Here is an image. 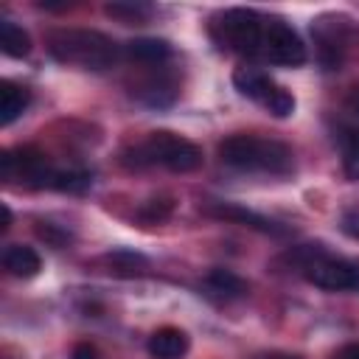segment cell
I'll use <instances>...</instances> for the list:
<instances>
[{
    "label": "cell",
    "mask_w": 359,
    "mask_h": 359,
    "mask_svg": "<svg viewBox=\"0 0 359 359\" xmlns=\"http://www.w3.org/2000/svg\"><path fill=\"white\" fill-rule=\"evenodd\" d=\"M123 53L132 59V62H137V65H163V62H168L171 59V45L165 42V39H157V36H140V39H129L126 45H123Z\"/></svg>",
    "instance_id": "obj_12"
},
{
    "label": "cell",
    "mask_w": 359,
    "mask_h": 359,
    "mask_svg": "<svg viewBox=\"0 0 359 359\" xmlns=\"http://www.w3.org/2000/svg\"><path fill=\"white\" fill-rule=\"evenodd\" d=\"M205 213L208 216H216V219H224V222H233V224H244L250 230H258L264 236H275V238H283L289 236V227L264 216V213H255L244 205H236V202H205Z\"/></svg>",
    "instance_id": "obj_8"
},
{
    "label": "cell",
    "mask_w": 359,
    "mask_h": 359,
    "mask_svg": "<svg viewBox=\"0 0 359 359\" xmlns=\"http://www.w3.org/2000/svg\"><path fill=\"white\" fill-rule=\"evenodd\" d=\"M171 213H174V199H171V196H151V199H146V202L137 208V216H140V222H146V224H160V222H165Z\"/></svg>",
    "instance_id": "obj_19"
},
{
    "label": "cell",
    "mask_w": 359,
    "mask_h": 359,
    "mask_svg": "<svg viewBox=\"0 0 359 359\" xmlns=\"http://www.w3.org/2000/svg\"><path fill=\"white\" fill-rule=\"evenodd\" d=\"M345 109H348L351 115H356V118H359V81L348 90V95H345Z\"/></svg>",
    "instance_id": "obj_22"
},
{
    "label": "cell",
    "mask_w": 359,
    "mask_h": 359,
    "mask_svg": "<svg viewBox=\"0 0 359 359\" xmlns=\"http://www.w3.org/2000/svg\"><path fill=\"white\" fill-rule=\"evenodd\" d=\"M104 11L112 20L123 22V25H140V22H146L154 14V8L149 3H140V0H135V3L132 0H115V3H107Z\"/></svg>",
    "instance_id": "obj_16"
},
{
    "label": "cell",
    "mask_w": 359,
    "mask_h": 359,
    "mask_svg": "<svg viewBox=\"0 0 359 359\" xmlns=\"http://www.w3.org/2000/svg\"><path fill=\"white\" fill-rule=\"evenodd\" d=\"M339 227H342L345 236H351V238L359 241V210H348V213H342Z\"/></svg>",
    "instance_id": "obj_21"
},
{
    "label": "cell",
    "mask_w": 359,
    "mask_h": 359,
    "mask_svg": "<svg viewBox=\"0 0 359 359\" xmlns=\"http://www.w3.org/2000/svg\"><path fill=\"white\" fill-rule=\"evenodd\" d=\"M264 59L280 67H300L306 62V45L300 34L280 17H266L264 31Z\"/></svg>",
    "instance_id": "obj_7"
},
{
    "label": "cell",
    "mask_w": 359,
    "mask_h": 359,
    "mask_svg": "<svg viewBox=\"0 0 359 359\" xmlns=\"http://www.w3.org/2000/svg\"><path fill=\"white\" fill-rule=\"evenodd\" d=\"M233 84H236V90H238L244 98L258 101V104H261L266 112H272L275 118H289V115L294 112V95H292L286 87L275 84V81H272L264 70H258V67H250V65L236 67Z\"/></svg>",
    "instance_id": "obj_6"
},
{
    "label": "cell",
    "mask_w": 359,
    "mask_h": 359,
    "mask_svg": "<svg viewBox=\"0 0 359 359\" xmlns=\"http://www.w3.org/2000/svg\"><path fill=\"white\" fill-rule=\"evenodd\" d=\"M353 292H359V261H353Z\"/></svg>",
    "instance_id": "obj_26"
},
{
    "label": "cell",
    "mask_w": 359,
    "mask_h": 359,
    "mask_svg": "<svg viewBox=\"0 0 359 359\" xmlns=\"http://www.w3.org/2000/svg\"><path fill=\"white\" fill-rule=\"evenodd\" d=\"M36 233H39L48 244H53V247H65V244L70 241V233H67L65 227L53 224V222H36Z\"/></svg>",
    "instance_id": "obj_20"
},
{
    "label": "cell",
    "mask_w": 359,
    "mask_h": 359,
    "mask_svg": "<svg viewBox=\"0 0 359 359\" xmlns=\"http://www.w3.org/2000/svg\"><path fill=\"white\" fill-rule=\"evenodd\" d=\"M73 359H95V348L87 345V342H79V345L73 348Z\"/></svg>",
    "instance_id": "obj_23"
},
{
    "label": "cell",
    "mask_w": 359,
    "mask_h": 359,
    "mask_svg": "<svg viewBox=\"0 0 359 359\" xmlns=\"http://www.w3.org/2000/svg\"><path fill=\"white\" fill-rule=\"evenodd\" d=\"M180 95V84L177 79L168 73V70H160L154 67L151 76H143L140 81L132 84V98H137L140 104L151 107V109H168Z\"/></svg>",
    "instance_id": "obj_9"
},
{
    "label": "cell",
    "mask_w": 359,
    "mask_h": 359,
    "mask_svg": "<svg viewBox=\"0 0 359 359\" xmlns=\"http://www.w3.org/2000/svg\"><path fill=\"white\" fill-rule=\"evenodd\" d=\"M311 36L317 45V62L323 70H342L359 50V25L345 14H323L311 20Z\"/></svg>",
    "instance_id": "obj_5"
},
{
    "label": "cell",
    "mask_w": 359,
    "mask_h": 359,
    "mask_svg": "<svg viewBox=\"0 0 359 359\" xmlns=\"http://www.w3.org/2000/svg\"><path fill=\"white\" fill-rule=\"evenodd\" d=\"M126 160L132 165H163L168 171L188 174L202 165V149L177 132L157 129V132H149L135 149H129Z\"/></svg>",
    "instance_id": "obj_3"
},
{
    "label": "cell",
    "mask_w": 359,
    "mask_h": 359,
    "mask_svg": "<svg viewBox=\"0 0 359 359\" xmlns=\"http://www.w3.org/2000/svg\"><path fill=\"white\" fill-rule=\"evenodd\" d=\"M0 48L11 59H25L31 53V36L11 20H0Z\"/></svg>",
    "instance_id": "obj_15"
},
{
    "label": "cell",
    "mask_w": 359,
    "mask_h": 359,
    "mask_svg": "<svg viewBox=\"0 0 359 359\" xmlns=\"http://www.w3.org/2000/svg\"><path fill=\"white\" fill-rule=\"evenodd\" d=\"M261 359H300V356H286V353H272V356H261Z\"/></svg>",
    "instance_id": "obj_27"
},
{
    "label": "cell",
    "mask_w": 359,
    "mask_h": 359,
    "mask_svg": "<svg viewBox=\"0 0 359 359\" xmlns=\"http://www.w3.org/2000/svg\"><path fill=\"white\" fill-rule=\"evenodd\" d=\"M339 149H342V168L348 180H359V129L345 126L339 129Z\"/></svg>",
    "instance_id": "obj_17"
},
{
    "label": "cell",
    "mask_w": 359,
    "mask_h": 359,
    "mask_svg": "<svg viewBox=\"0 0 359 359\" xmlns=\"http://www.w3.org/2000/svg\"><path fill=\"white\" fill-rule=\"evenodd\" d=\"M31 104V90L17 81H0V123L11 126Z\"/></svg>",
    "instance_id": "obj_14"
},
{
    "label": "cell",
    "mask_w": 359,
    "mask_h": 359,
    "mask_svg": "<svg viewBox=\"0 0 359 359\" xmlns=\"http://www.w3.org/2000/svg\"><path fill=\"white\" fill-rule=\"evenodd\" d=\"M219 160L236 171L289 177L294 174V151L278 137H261L252 132H236L219 143Z\"/></svg>",
    "instance_id": "obj_1"
},
{
    "label": "cell",
    "mask_w": 359,
    "mask_h": 359,
    "mask_svg": "<svg viewBox=\"0 0 359 359\" xmlns=\"http://www.w3.org/2000/svg\"><path fill=\"white\" fill-rule=\"evenodd\" d=\"M264 31L266 17L252 8H224L210 20L213 42L247 59H264Z\"/></svg>",
    "instance_id": "obj_4"
},
{
    "label": "cell",
    "mask_w": 359,
    "mask_h": 359,
    "mask_svg": "<svg viewBox=\"0 0 359 359\" xmlns=\"http://www.w3.org/2000/svg\"><path fill=\"white\" fill-rule=\"evenodd\" d=\"M0 213H3V224H0V230L6 233L8 224H11V210H8V205H0Z\"/></svg>",
    "instance_id": "obj_25"
},
{
    "label": "cell",
    "mask_w": 359,
    "mask_h": 359,
    "mask_svg": "<svg viewBox=\"0 0 359 359\" xmlns=\"http://www.w3.org/2000/svg\"><path fill=\"white\" fill-rule=\"evenodd\" d=\"M334 359H359V345H348V348H342Z\"/></svg>",
    "instance_id": "obj_24"
},
{
    "label": "cell",
    "mask_w": 359,
    "mask_h": 359,
    "mask_svg": "<svg viewBox=\"0 0 359 359\" xmlns=\"http://www.w3.org/2000/svg\"><path fill=\"white\" fill-rule=\"evenodd\" d=\"M205 289L216 300H241L250 292V286H247L244 278H238L236 272L222 269V266H216V269H210L205 275Z\"/></svg>",
    "instance_id": "obj_11"
},
{
    "label": "cell",
    "mask_w": 359,
    "mask_h": 359,
    "mask_svg": "<svg viewBox=\"0 0 359 359\" xmlns=\"http://www.w3.org/2000/svg\"><path fill=\"white\" fill-rule=\"evenodd\" d=\"M3 266L8 275L14 278H34L39 275L42 269V258L34 247H25V244H8L3 250Z\"/></svg>",
    "instance_id": "obj_13"
},
{
    "label": "cell",
    "mask_w": 359,
    "mask_h": 359,
    "mask_svg": "<svg viewBox=\"0 0 359 359\" xmlns=\"http://www.w3.org/2000/svg\"><path fill=\"white\" fill-rule=\"evenodd\" d=\"M107 261L112 264V269L123 278H135V275H143L149 269V258L140 255V252H132V250H112L107 255Z\"/></svg>",
    "instance_id": "obj_18"
},
{
    "label": "cell",
    "mask_w": 359,
    "mask_h": 359,
    "mask_svg": "<svg viewBox=\"0 0 359 359\" xmlns=\"http://www.w3.org/2000/svg\"><path fill=\"white\" fill-rule=\"evenodd\" d=\"M48 53L70 67H81V70H109L118 62L121 48L115 45L112 36L93 31V28H53L45 36Z\"/></svg>",
    "instance_id": "obj_2"
},
{
    "label": "cell",
    "mask_w": 359,
    "mask_h": 359,
    "mask_svg": "<svg viewBox=\"0 0 359 359\" xmlns=\"http://www.w3.org/2000/svg\"><path fill=\"white\" fill-rule=\"evenodd\" d=\"M188 334L182 328H174V325H165V328H157L151 337H149V353L154 359H180L188 353Z\"/></svg>",
    "instance_id": "obj_10"
}]
</instances>
